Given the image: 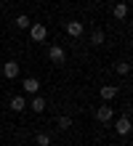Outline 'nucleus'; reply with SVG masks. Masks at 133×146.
I'll return each mask as SVG.
<instances>
[{
    "instance_id": "nucleus-1",
    "label": "nucleus",
    "mask_w": 133,
    "mask_h": 146,
    "mask_svg": "<svg viewBox=\"0 0 133 146\" xmlns=\"http://www.w3.org/2000/svg\"><path fill=\"white\" fill-rule=\"evenodd\" d=\"M29 37L35 42H43V40L48 37V27H45V24H40V21H32L29 24Z\"/></svg>"
},
{
    "instance_id": "nucleus-2",
    "label": "nucleus",
    "mask_w": 133,
    "mask_h": 146,
    "mask_svg": "<svg viewBox=\"0 0 133 146\" xmlns=\"http://www.w3.org/2000/svg\"><path fill=\"white\" fill-rule=\"evenodd\" d=\"M48 58H51L53 64H64L67 61V50L61 48V45H51L48 48Z\"/></svg>"
},
{
    "instance_id": "nucleus-3",
    "label": "nucleus",
    "mask_w": 133,
    "mask_h": 146,
    "mask_svg": "<svg viewBox=\"0 0 133 146\" xmlns=\"http://www.w3.org/2000/svg\"><path fill=\"white\" fill-rule=\"evenodd\" d=\"M112 119H114V109L112 106H99L96 109V122L106 125V122H112Z\"/></svg>"
},
{
    "instance_id": "nucleus-4",
    "label": "nucleus",
    "mask_w": 133,
    "mask_h": 146,
    "mask_svg": "<svg viewBox=\"0 0 133 146\" xmlns=\"http://www.w3.org/2000/svg\"><path fill=\"white\" fill-rule=\"evenodd\" d=\"M0 72H3L8 80H16L21 69H19V64H16V61H5V64H0Z\"/></svg>"
},
{
    "instance_id": "nucleus-5",
    "label": "nucleus",
    "mask_w": 133,
    "mask_h": 146,
    "mask_svg": "<svg viewBox=\"0 0 133 146\" xmlns=\"http://www.w3.org/2000/svg\"><path fill=\"white\" fill-rule=\"evenodd\" d=\"M21 88H24V93L35 96V93L40 90V80H37V77H24V80H21Z\"/></svg>"
},
{
    "instance_id": "nucleus-6",
    "label": "nucleus",
    "mask_w": 133,
    "mask_h": 146,
    "mask_svg": "<svg viewBox=\"0 0 133 146\" xmlns=\"http://www.w3.org/2000/svg\"><path fill=\"white\" fill-rule=\"evenodd\" d=\"M67 35L69 37H83V32H85V27H83V21H67Z\"/></svg>"
},
{
    "instance_id": "nucleus-7",
    "label": "nucleus",
    "mask_w": 133,
    "mask_h": 146,
    "mask_svg": "<svg viewBox=\"0 0 133 146\" xmlns=\"http://www.w3.org/2000/svg\"><path fill=\"white\" fill-rule=\"evenodd\" d=\"M27 106H32V111H35V114H43L48 104H45V98H43V96H37V93H35V96H32V101H29Z\"/></svg>"
},
{
    "instance_id": "nucleus-8",
    "label": "nucleus",
    "mask_w": 133,
    "mask_h": 146,
    "mask_svg": "<svg viewBox=\"0 0 133 146\" xmlns=\"http://www.w3.org/2000/svg\"><path fill=\"white\" fill-rule=\"evenodd\" d=\"M114 130H117V135H128V133H130V117L122 114V117L117 119V125H114Z\"/></svg>"
},
{
    "instance_id": "nucleus-9",
    "label": "nucleus",
    "mask_w": 133,
    "mask_h": 146,
    "mask_svg": "<svg viewBox=\"0 0 133 146\" xmlns=\"http://www.w3.org/2000/svg\"><path fill=\"white\" fill-rule=\"evenodd\" d=\"M117 90H120L117 85H101V90H99V93H101V98H104V101H112L114 96H117Z\"/></svg>"
},
{
    "instance_id": "nucleus-10",
    "label": "nucleus",
    "mask_w": 133,
    "mask_h": 146,
    "mask_svg": "<svg viewBox=\"0 0 133 146\" xmlns=\"http://www.w3.org/2000/svg\"><path fill=\"white\" fill-rule=\"evenodd\" d=\"M112 16H114L117 21H122V19L128 16V3H117V5L112 8Z\"/></svg>"
},
{
    "instance_id": "nucleus-11",
    "label": "nucleus",
    "mask_w": 133,
    "mask_h": 146,
    "mask_svg": "<svg viewBox=\"0 0 133 146\" xmlns=\"http://www.w3.org/2000/svg\"><path fill=\"white\" fill-rule=\"evenodd\" d=\"M11 109H13V111H24V109H27V98H24V96H13V98H11Z\"/></svg>"
},
{
    "instance_id": "nucleus-12",
    "label": "nucleus",
    "mask_w": 133,
    "mask_h": 146,
    "mask_svg": "<svg viewBox=\"0 0 133 146\" xmlns=\"http://www.w3.org/2000/svg\"><path fill=\"white\" fill-rule=\"evenodd\" d=\"M13 24H16V27H19V29H29L32 19H29V16H27V13H19V16H16V19H13Z\"/></svg>"
},
{
    "instance_id": "nucleus-13",
    "label": "nucleus",
    "mask_w": 133,
    "mask_h": 146,
    "mask_svg": "<svg viewBox=\"0 0 133 146\" xmlns=\"http://www.w3.org/2000/svg\"><path fill=\"white\" fill-rule=\"evenodd\" d=\"M104 40H106L104 29H93L91 32V45H104Z\"/></svg>"
},
{
    "instance_id": "nucleus-14",
    "label": "nucleus",
    "mask_w": 133,
    "mask_h": 146,
    "mask_svg": "<svg viewBox=\"0 0 133 146\" xmlns=\"http://www.w3.org/2000/svg\"><path fill=\"white\" fill-rule=\"evenodd\" d=\"M56 127H59V130H69V127H72V117L61 114V117L56 119Z\"/></svg>"
},
{
    "instance_id": "nucleus-15",
    "label": "nucleus",
    "mask_w": 133,
    "mask_h": 146,
    "mask_svg": "<svg viewBox=\"0 0 133 146\" xmlns=\"http://www.w3.org/2000/svg\"><path fill=\"white\" fill-rule=\"evenodd\" d=\"M35 143H37V146H51V135L48 133H37V135H35Z\"/></svg>"
},
{
    "instance_id": "nucleus-16",
    "label": "nucleus",
    "mask_w": 133,
    "mask_h": 146,
    "mask_svg": "<svg viewBox=\"0 0 133 146\" xmlns=\"http://www.w3.org/2000/svg\"><path fill=\"white\" fill-rule=\"evenodd\" d=\"M114 69H117V74L125 77V74H130V64L128 61H120V64H114Z\"/></svg>"
},
{
    "instance_id": "nucleus-17",
    "label": "nucleus",
    "mask_w": 133,
    "mask_h": 146,
    "mask_svg": "<svg viewBox=\"0 0 133 146\" xmlns=\"http://www.w3.org/2000/svg\"><path fill=\"white\" fill-rule=\"evenodd\" d=\"M19 146H24V143H19Z\"/></svg>"
}]
</instances>
